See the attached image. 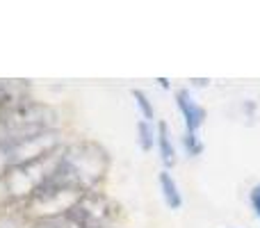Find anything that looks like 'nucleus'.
I'll list each match as a JSON object with an SVG mask.
<instances>
[{
  "mask_svg": "<svg viewBox=\"0 0 260 228\" xmlns=\"http://www.w3.org/2000/svg\"><path fill=\"white\" fill-rule=\"evenodd\" d=\"M110 169V155L99 142H76L59 153V162L50 183L71 187L76 192H94Z\"/></svg>",
  "mask_w": 260,
  "mask_h": 228,
  "instance_id": "1",
  "label": "nucleus"
},
{
  "mask_svg": "<svg viewBox=\"0 0 260 228\" xmlns=\"http://www.w3.org/2000/svg\"><path fill=\"white\" fill-rule=\"evenodd\" d=\"M55 123H57V112L50 105L21 101L5 114H0V148L50 133L55 130Z\"/></svg>",
  "mask_w": 260,
  "mask_h": 228,
  "instance_id": "2",
  "label": "nucleus"
},
{
  "mask_svg": "<svg viewBox=\"0 0 260 228\" xmlns=\"http://www.w3.org/2000/svg\"><path fill=\"white\" fill-rule=\"evenodd\" d=\"M59 162V151L46 155L41 160L18 165L0 171V208H9L14 203L30 201L50 178Z\"/></svg>",
  "mask_w": 260,
  "mask_h": 228,
  "instance_id": "3",
  "label": "nucleus"
},
{
  "mask_svg": "<svg viewBox=\"0 0 260 228\" xmlns=\"http://www.w3.org/2000/svg\"><path fill=\"white\" fill-rule=\"evenodd\" d=\"M82 192H76L71 187L64 185H55V183H46L30 201H25L23 206V215L32 217V219H44V217H55V215H64L69 212L78 201H80Z\"/></svg>",
  "mask_w": 260,
  "mask_h": 228,
  "instance_id": "4",
  "label": "nucleus"
},
{
  "mask_svg": "<svg viewBox=\"0 0 260 228\" xmlns=\"http://www.w3.org/2000/svg\"><path fill=\"white\" fill-rule=\"evenodd\" d=\"M59 142H62L59 133L50 130V133H44L39 137H32V139H25V142L14 144V146L0 148V171L41 160L46 155H53V153H57Z\"/></svg>",
  "mask_w": 260,
  "mask_h": 228,
  "instance_id": "5",
  "label": "nucleus"
},
{
  "mask_svg": "<svg viewBox=\"0 0 260 228\" xmlns=\"http://www.w3.org/2000/svg\"><path fill=\"white\" fill-rule=\"evenodd\" d=\"M73 217L82 224V228H110L114 219L119 217L121 208L117 201L101 192H87L80 197V201L71 208Z\"/></svg>",
  "mask_w": 260,
  "mask_h": 228,
  "instance_id": "6",
  "label": "nucleus"
},
{
  "mask_svg": "<svg viewBox=\"0 0 260 228\" xmlns=\"http://www.w3.org/2000/svg\"><path fill=\"white\" fill-rule=\"evenodd\" d=\"M176 105H178L180 114H183V119H185V128H187V133L197 135V130L201 128L203 119H206V110H203L199 103H194L187 89H180L178 94H176Z\"/></svg>",
  "mask_w": 260,
  "mask_h": 228,
  "instance_id": "7",
  "label": "nucleus"
},
{
  "mask_svg": "<svg viewBox=\"0 0 260 228\" xmlns=\"http://www.w3.org/2000/svg\"><path fill=\"white\" fill-rule=\"evenodd\" d=\"M157 153H160L165 167L176 165V148H174V144H171L169 125H167L165 121H160V125H157Z\"/></svg>",
  "mask_w": 260,
  "mask_h": 228,
  "instance_id": "8",
  "label": "nucleus"
},
{
  "mask_svg": "<svg viewBox=\"0 0 260 228\" xmlns=\"http://www.w3.org/2000/svg\"><path fill=\"white\" fill-rule=\"evenodd\" d=\"M160 189H162V197H165L167 206H169L171 210H178V208L183 206V197H180V192H178V185H176V180L169 176V171H162L160 174Z\"/></svg>",
  "mask_w": 260,
  "mask_h": 228,
  "instance_id": "9",
  "label": "nucleus"
},
{
  "mask_svg": "<svg viewBox=\"0 0 260 228\" xmlns=\"http://www.w3.org/2000/svg\"><path fill=\"white\" fill-rule=\"evenodd\" d=\"M30 228H82V224L71 215V212H64V215L44 217V219L32 221Z\"/></svg>",
  "mask_w": 260,
  "mask_h": 228,
  "instance_id": "10",
  "label": "nucleus"
},
{
  "mask_svg": "<svg viewBox=\"0 0 260 228\" xmlns=\"http://www.w3.org/2000/svg\"><path fill=\"white\" fill-rule=\"evenodd\" d=\"M21 103V94L16 91V85L9 82H0V114H5L9 108Z\"/></svg>",
  "mask_w": 260,
  "mask_h": 228,
  "instance_id": "11",
  "label": "nucleus"
},
{
  "mask_svg": "<svg viewBox=\"0 0 260 228\" xmlns=\"http://www.w3.org/2000/svg\"><path fill=\"white\" fill-rule=\"evenodd\" d=\"M153 142H155V137H153V128L148 121H139L137 123V144L142 151H151L153 148Z\"/></svg>",
  "mask_w": 260,
  "mask_h": 228,
  "instance_id": "12",
  "label": "nucleus"
},
{
  "mask_svg": "<svg viewBox=\"0 0 260 228\" xmlns=\"http://www.w3.org/2000/svg\"><path fill=\"white\" fill-rule=\"evenodd\" d=\"M133 99L137 101V108H139V112H142L144 121H151L153 119V105H151V101L146 99V94L139 89H133Z\"/></svg>",
  "mask_w": 260,
  "mask_h": 228,
  "instance_id": "13",
  "label": "nucleus"
},
{
  "mask_svg": "<svg viewBox=\"0 0 260 228\" xmlns=\"http://www.w3.org/2000/svg\"><path fill=\"white\" fill-rule=\"evenodd\" d=\"M183 144H185V151L189 153V155H201L203 153V144H201V139L197 137V135H185L183 137Z\"/></svg>",
  "mask_w": 260,
  "mask_h": 228,
  "instance_id": "14",
  "label": "nucleus"
},
{
  "mask_svg": "<svg viewBox=\"0 0 260 228\" xmlns=\"http://www.w3.org/2000/svg\"><path fill=\"white\" fill-rule=\"evenodd\" d=\"M0 228H21V215H16V212H0Z\"/></svg>",
  "mask_w": 260,
  "mask_h": 228,
  "instance_id": "15",
  "label": "nucleus"
},
{
  "mask_svg": "<svg viewBox=\"0 0 260 228\" xmlns=\"http://www.w3.org/2000/svg\"><path fill=\"white\" fill-rule=\"evenodd\" d=\"M249 201H251L253 210H256V215L260 217V185H256V187L249 192Z\"/></svg>",
  "mask_w": 260,
  "mask_h": 228,
  "instance_id": "16",
  "label": "nucleus"
},
{
  "mask_svg": "<svg viewBox=\"0 0 260 228\" xmlns=\"http://www.w3.org/2000/svg\"><path fill=\"white\" fill-rule=\"evenodd\" d=\"M157 82H160V85L165 87V89H169V80H167V78H160V80H157Z\"/></svg>",
  "mask_w": 260,
  "mask_h": 228,
  "instance_id": "17",
  "label": "nucleus"
}]
</instances>
